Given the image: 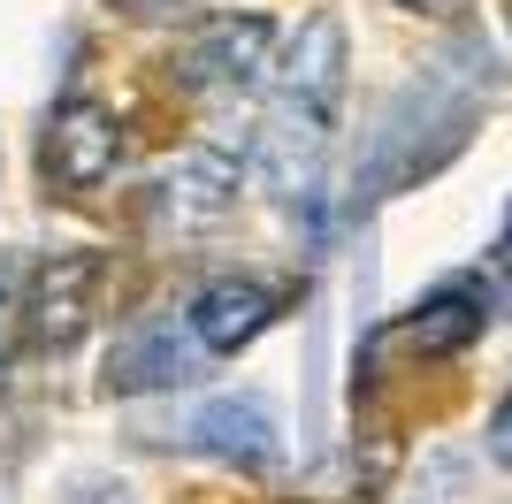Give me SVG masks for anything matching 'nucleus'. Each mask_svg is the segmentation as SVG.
<instances>
[{
  "mask_svg": "<svg viewBox=\"0 0 512 504\" xmlns=\"http://www.w3.org/2000/svg\"><path fill=\"white\" fill-rule=\"evenodd\" d=\"M268 54H276V23L268 16H214L192 46H184V77L222 84V92H253L268 77Z\"/></svg>",
  "mask_w": 512,
  "mask_h": 504,
  "instance_id": "obj_1",
  "label": "nucleus"
},
{
  "mask_svg": "<svg viewBox=\"0 0 512 504\" xmlns=\"http://www.w3.org/2000/svg\"><path fill=\"white\" fill-rule=\"evenodd\" d=\"M115 153H123V138H115V115L92 100H69L54 107V123H46V168L62 176L69 191H92L115 176Z\"/></svg>",
  "mask_w": 512,
  "mask_h": 504,
  "instance_id": "obj_2",
  "label": "nucleus"
},
{
  "mask_svg": "<svg viewBox=\"0 0 512 504\" xmlns=\"http://www.w3.org/2000/svg\"><path fill=\"white\" fill-rule=\"evenodd\" d=\"M268 321H276V298L260 291V283H237V275H222V283H207V291L192 298L199 352H245Z\"/></svg>",
  "mask_w": 512,
  "mask_h": 504,
  "instance_id": "obj_3",
  "label": "nucleus"
},
{
  "mask_svg": "<svg viewBox=\"0 0 512 504\" xmlns=\"http://www.w3.org/2000/svg\"><path fill=\"white\" fill-rule=\"evenodd\" d=\"M192 443L214 451V459L260 466V459H276V420H268L260 398H207L192 413Z\"/></svg>",
  "mask_w": 512,
  "mask_h": 504,
  "instance_id": "obj_4",
  "label": "nucleus"
},
{
  "mask_svg": "<svg viewBox=\"0 0 512 504\" xmlns=\"http://www.w3.org/2000/svg\"><path fill=\"white\" fill-rule=\"evenodd\" d=\"M482 321H490V298L474 291V283H444L436 298H421V314L406 321V344L413 352H467L474 336H482Z\"/></svg>",
  "mask_w": 512,
  "mask_h": 504,
  "instance_id": "obj_5",
  "label": "nucleus"
},
{
  "mask_svg": "<svg viewBox=\"0 0 512 504\" xmlns=\"http://www.w3.org/2000/svg\"><path fill=\"white\" fill-rule=\"evenodd\" d=\"M337 92H344V23L314 16L299 54H291V69H283V100H306V107H329V115H337Z\"/></svg>",
  "mask_w": 512,
  "mask_h": 504,
  "instance_id": "obj_6",
  "label": "nucleus"
},
{
  "mask_svg": "<svg viewBox=\"0 0 512 504\" xmlns=\"http://www.w3.org/2000/svg\"><path fill=\"white\" fill-rule=\"evenodd\" d=\"M237 153L222 146H192V153H176V168L161 176V191H169V207L176 214H192V222H207V214H222L237 199Z\"/></svg>",
  "mask_w": 512,
  "mask_h": 504,
  "instance_id": "obj_7",
  "label": "nucleus"
},
{
  "mask_svg": "<svg viewBox=\"0 0 512 504\" xmlns=\"http://www.w3.org/2000/svg\"><path fill=\"white\" fill-rule=\"evenodd\" d=\"M107 382L115 390H169V382H192V359H184L176 329H130L107 359Z\"/></svg>",
  "mask_w": 512,
  "mask_h": 504,
  "instance_id": "obj_8",
  "label": "nucleus"
},
{
  "mask_svg": "<svg viewBox=\"0 0 512 504\" xmlns=\"http://www.w3.org/2000/svg\"><path fill=\"white\" fill-rule=\"evenodd\" d=\"M92 275H100V260H92V252H69V260H54V268L39 275V336L69 344V336L85 329V291H92Z\"/></svg>",
  "mask_w": 512,
  "mask_h": 504,
  "instance_id": "obj_9",
  "label": "nucleus"
},
{
  "mask_svg": "<svg viewBox=\"0 0 512 504\" xmlns=\"http://www.w3.org/2000/svg\"><path fill=\"white\" fill-rule=\"evenodd\" d=\"M490 459H497V466H512V398L490 413Z\"/></svg>",
  "mask_w": 512,
  "mask_h": 504,
  "instance_id": "obj_10",
  "label": "nucleus"
},
{
  "mask_svg": "<svg viewBox=\"0 0 512 504\" xmlns=\"http://www.w3.org/2000/svg\"><path fill=\"white\" fill-rule=\"evenodd\" d=\"M8 283H16V260H8V252H0V298H8Z\"/></svg>",
  "mask_w": 512,
  "mask_h": 504,
  "instance_id": "obj_11",
  "label": "nucleus"
},
{
  "mask_svg": "<svg viewBox=\"0 0 512 504\" xmlns=\"http://www.w3.org/2000/svg\"><path fill=\"white\" fill-rule=\"evenodd\" d=\"M505 237H512V214H505Z\"/></svg>",
  "mask_w": 512,
  "mask_h": 504,
  "instance_id": "obj_12",
  "label": "nucleus"
}]
</instances>
